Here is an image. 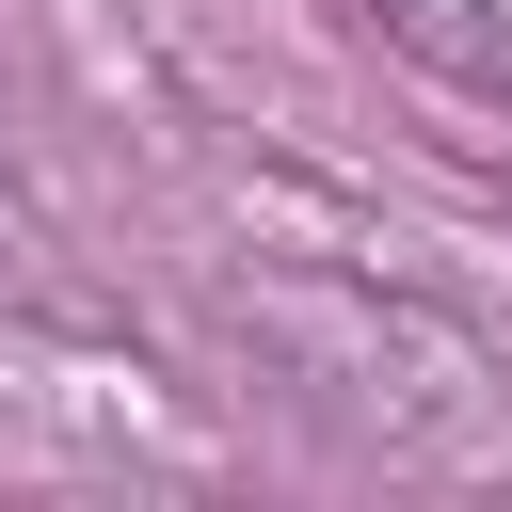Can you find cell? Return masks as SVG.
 Wrapping results in <instances>:
<instances>
[{"instance_id":"obj_1","label":"cell","mask_w":512,"mask_h":512,"mask_svg":"<svg viewBox=\"0 0 512 512\" xmlns=\"http://www.w3.org/2000/svg\"><path fill=\"white\" fill-rule=\"evenodd\" d=\"M0 320H80V272H64V240H48L16 160H0Z\"/></svg>"}]
</instances>
